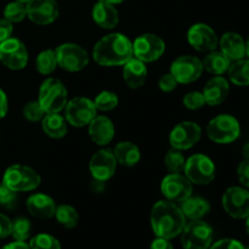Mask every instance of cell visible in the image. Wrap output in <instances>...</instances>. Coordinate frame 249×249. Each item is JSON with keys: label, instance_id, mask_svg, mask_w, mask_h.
I'll use <instances>...</instances> for the list:
<instances>
[{"label": "cell", "instance_id": "6da1fadb", "mask_svg": "<svg viewBox=\"0 0 249 249\" xmlns=\"http://www.w3.org/2000/svg\"><path fill=\"white\" fill-rule=\"evenodd\" d=\"M133 56V43L122 33H111L102 36L92 49V58L102 67L123 66Z\"/></svg>", "mask_w": 249, "mask_h": 249}, {"label": "cell", "instance_id": "7a4b0ae2", "mask_svg": "<svg viewBox=\"0 0 249 249\" xmlns=\"http://www.w3.org/2000/svg\"><path fill=\"white\" fill-rule=\"evenodd\" d=\"M186 218L182 214L180 207L168 199L158 201L151 211V228L157 237L172 238L177 237L184 230Z\"/></svg>", "mask_w": 249, "mask_h": 249}, {"label": "cell", "instance_id": "3957f363", "mask_svg": "<svg viewBox=\"0 0 249 249\" xmlns=\"http://www.w3.org/2000/svg\"><path fill=\"white\" fill-rule=\"evenodd\" d=\"M39 104L45 113H60L68 102V91L65 84L56 78H48L39 89Z\"/></svg>", "mask_w": 249, "mask_h": 249}, {"label": "cell", "instance_id": "277c9868", "mask_svg": "<svg viewBox=\"0 0 249 249\" xmlns=\"http://www.w3.org/2000/svg\"><path fill=\"white\" fill-rule=\"evenodd\" d=\"M41 178L36 170L23 164H14L7 168L2 177V184L15 192L33 191L40 185Z\"/></svg>", "mask_w": 249, "mask_h": 249}, {"label": "cell", "instance_id": "5b68a950", "mask_svg": "<svg viewBox=\"0 0 249 249\" xmlns=\"http://www.w3.org/2000/svg\"><path fill=\"white\" fill-rule=\"evenodd\" d=\"M241 126L230 114H220L212 119L207 126V135L213 142L231 143L240 138Z\"/></svg>", "mask_w": 249, "mask_h": 249}, {"label": "cell", "instance_id": "8992f818", "mask_svg": "<svg viewBox=\"0 0 249 249\" xmlns=\"http://www.w3.org/2000/svg\"><path fill=\"white\" fill-rule=\"evenodd\" d=\"M215 164L206 155L197 153L186 160L184 173L185 177L196 185H209L215 179Z\"/></svg>", "mask_w": 249, "mask_h": 249}, {"label": "cell", "instance_id": "52a82bcc", "mask_svg": "<svg viewBox=\"0 0 249 249\" xmlns=\"http://www.w3.org/2000/svg\"><path fill=\"white\" fill-rule=\"evenodd\" d=\"M181 245L185 249H209L213 241V229L202 220H192L182 230Z\"/></svg>", "mask_w": 249, "mask_h": 249}, {"label": "cell", "instance_id": "ba28073f", "mask_svg": "<svg viewBox=\"0 0 249 249\" xmlns=\"http://www.w3.org/2000/svg\"><path fill=\"white\" fill-rule=\"evenodd\" d=\"M57 66L68 72H79L89 65V53L74 43L61 44L56 48Z\"/></svg>", "mask_w": 249, "mask_h": 249}, {"label": "cell", "instance_id": "9c48e42d", "mask_svg": "<svg viewBox=\"0 0 249 249\" xmlns=\"http://www.w3.org/2000/svg\"><path fill=\"white\" fill-rule=\"evenodd\" d=\"M65 118L68 124L75 128L89 125L97 116V109L92 100L88 97H73L65 107Z\"/></svg>", "mask_w": 249, "mask_h": 249}, {"label": "cell", "instance_id": "30bf717a", "mask_svg": "<svg viewBox=\"0 0 249 249\" xmlns=\"http://www.w3.org/2000/svg\"><path fill=\"white\" fill-rule=\"evenodd\" d=\"M134 57L145 63L155 62L163 56L165 51V43L160 36L153 33H145L139 36L133 43Z\"/></svg>", "mask_w": 249, "mask_h": 249}, {"label": "cell", "instance_id": "8fae6325", "mask_svg": "<svg viewBox=\"0 0 249 249\" xmlns=\"http://www.w3.org/2000/svg\"><path fill=\"white\" fill-rule=\"evenodd\" d=\"M203 70L202 61L192 55L180 56L170 65V73L179 84H190L196 82L201 78Z\"/></svg>", "mask_w": 249, "mask_h": 249}, {"label": "cell", "instance_id": "7c38bea8", "mask_svg": "<svg viewBox=\"0 0 249 249\" xmlns=\"http://www.w3.org/2000/svg\"><path fill=\"white\" fill-rule=\"evenodd\" d=\"M202 136V129L197 123L185 121L177 124L169 134V143L172 148L186 151L194 147Z\"/></svg>", "mask_w": 249, "mask_h": 249}, {"label": "cell", "instance_id": "4fadbf2b", "mask_svg": "<svg viewBox=\"0 0 249 249\" xmlns=\"http://www.w3.org/2000/svg\"><path fill=\"white\" fill-rule=\"evenodd\" d=\"M0 61L12 71L23 70L28 63L26 45L17 38H9L0 44Z\"/></svg>", "mask_w": 249, "mask_h": 249}, {"label": "cell", "instance_id": "5bb4252c", "mask_svg": "<svg viewBox=\"0 0 249 249\" xmlns=\"http://www.w3.org/2000/svg\"><path fill=\"white\" fill-rule=\"evenodd\" d=\"M160 191L165 199L181 203L192 195V184L185 175L180 173H169L160 182Z\"/></svg>", "mask_w": 249, "mask_h": 249}, {"label": "cell", "instance_id": "9a60e30c", "mask_svg": "<svg viewBox=\"0 0 249 249\" xmlns=\"http://www.w3.org/2000/svg\"><path fill=\"white\" fill-rule=\"evenodd\" d=\"M223 207L226 213L235 219H246L249 215V191L233 186L223 195Z\"/></svg>", "mask_w": 249, "mask_h": 249}, {"label": "cell", "instance_id": "2e32d148", "mask_svg": "<svg viewBox=\"0 0 249 249\" xmlns=\"http://www.w3.org/2000/svg\"><path fill=\"white\" fill-rule=\"evenodd\" d=\"M117 160L113 151L109 148H102L91 156L89 162V170L92 179L108 181L112 179L117 169Z\"/></svg>", "mask_w": 249, "mask_h": 249}, {"label": "cell", "instance_id": "e0dca14e", "mask_svg": "<svg viewBox=\"0 0 249 249\" xmlns=\"http://www.w3.org/2000/svg\"><path fill=\"white\" fill-rule=\"evenodd\" d=\"M187 41L199 53H211L219 45L215 31L206 23H196L187 31Z\"/></svg>", "mask_w": 249, "mask_h": 249}, {"label": "cell", "instance_id": "ac0fdd59", "mask_svg": "<svg viewBox=\"0 0 249 249\" xmlns=\"http://www.w3.org/2000/svg\"><path fill=\"white\" fill-rule=\"evenodd\" d=\"M27 16L33 23L48 26L57 19L60 7L56 0H31L26 4Z\"/></svg>", "mask_w": 249, "mask_h": 249}, {"label": "cell", "instance_id": "d6986e66", "mask_svg": "<svg viewBox=\"0 0 249 249\" xmlns=\"http://www.w3.org/2000/svg\"><path fill=\"white\" fill-rule=\"evenodd\" d=\"M89 136L92 142L99 146H107L113 140L116 129L114 124L108 117L106 116H96L89 123Z\"/></svg>", "mask_w": 249, "mask_h": 249}, {"label": "cell", "instance_id": "ffe728a7", "mask_svg": "<svg viewBox=\"0 0 249 249\" xmlns=\"http://www.w3.org/2000/svg\"><path fill=\"white\" fill-rule=\"evenodd\" d=\"M229 92H230V84L228 80L221 75H215L207 82L202 94L206 100V105L218 106L225 101Z\"/></svg>", "mask_w": 249, "mask_h": 249}, {"label": "cell", "instance_id": "44dd1931", "mask_svg": "<svg viewBox=\"0 0 249 249\" xmlns=\"http://www.w3.org/2000/svg\"><path fill=\"white\" fill-rule=\"evenodd\" d=\"M27 211L38 219H51L55 216L56 204L50 196L45 194H34L26 202Z\"/></svg>", "mask_w": 249, "mask_h": 249}, {"label": "cell", "instance_id": "7402d4cb", "mask_svg": "<svg viewBox=\"0 0 249 249\" xmlns=\"http://www.w3.org/2000/svg\"><path fill=\"white\" fill-rule=\"evenodd\" d=\"M123 66V79L130 89H139L145 85L148 74L145 62L133 56Z\"/></svg>", "mask_w": 249, "mask_h": 249}, {"label": "cell", "instance_id": "603a6c76", "mask_svg": "<svg viewBox=\"0 0 249 249\" xmlns=\"http://www.w3.org/2000/svg\"><path fill=\"white\" fill-rule=\"evenodd\" d=\"M221 53H225L231 61H237L245 58L247 55L246 51V41L242 36L235 32H228L223 34L221 39L219 40Z\"/></svg>", "mask_w": 249, "mask_h": 249}, {"label": "cell", "instance_id": "cb8c5ba5", "mask_svg": "<svg viewBox=\"0 0 249 249\" xmlns=\"http://www.w3.org/2000/svg\"><path fill=\"white\" fill-rule=\"evenodd\" d=\"M92 19L104 29H113L119 23V15L114 5L104 1H97L91 11Z\"/></svg>", "mask_w": 249, "mask_h": 249}, {"label": "cell", "instance_id": "d4e9b609", "mask_svg": "<svg viewBox=\"0 0 249 249\" xmlns=\"http://www.w3.org/2000/svg\"><path fill=\"white\" fill-rule=\"evenodd\" d=\"M182 214L190 221L192 220H201L204 215H207L211 209L209 202L207 199L202 198L198 196H190L180 204Z\"/></svg>", "mask_w": 249, "mask_h": 249}, {"label": "cell", "instance_id": "484cf974", "mask_svg": "<svg viewBox=\"0 0 249 249\" xmlns=\"http://www.w3.org/2000/svg\"><path fill=\"white\" fill-rule=\"evenodd\" d=\"M113 153L117 163L124 165V167H134L141 160L140 148L130 141H122V142L117 143Z\"/></svg>", "mask_w": 249, "mask_h": 249}, {"label": "cell", "instance_id": "4316f807", "mask_svg": "<svg viewBox=\"0 0 249 249\" xmlns=\"http://www.w3.org/2000/svg\"><path fill=\"white\" fill-rule=\"evenodd\" d=\"M44 134L51 139H62L67 134V121L60 113H46L41 119Z\"/></svg>", "mask_w": 249, "mask_h": 249}, {"label": "cell", "instance_id": "83f0119b", "mask_svg": "<svg viewBox=\"0 0 249 249\" xmlns=\"http://www.w3.org/2000/svg\"><path fill=\"white\" fill-rule=\"evenodd\" d=\"M202 63H203V68H206L209 73L214 75H221L228 72L231 60L221 51L213 50L207 53Z\"/></svg>", "mask_w": 249, "mask_h": 249}, {"label": "cell", "instance_id": "f1b7e54d", "mask_svg": "<svg viewBox=\"0 0 249 249\" xmlns=\"http://www.w3.org/2000/svg\"><path fill=\"white\" fill-rule=\"evenodd\" d=\"M229 79L238 87L249 85V58H241L233 61L228 70Z\"/></svg>", "mask_w": 249, "mask_h": 249}, {"label": "cell", "instance_id": "f546056e", "mask_svg": "<svg viewBox=\"0 0 249 249\" xmlns=\"http://www.w3.org/2000/svg\"><path fill=\"white\" fill-rule=\"evenodd\" d=\"M56 220L66 229H74L79 221V215L74 207L70 204H61L56 207Z\"/></svg>", "mask_w": 249, "mask_h": 249}, {"label": "cell", "instance_id": "4dcf8cb0", "mask_svg": "<svg viewBox=\"0 0 249 249\" xmlns=\"http://www.w3.org/2000/svg\"><path fill=\"white\" fill-rule=\"evenodd\" d=\"M57 67V60H56L55 50H44L36 56V68L40 74L49 75L53 73V71Z\"/></svg>", "mask_w": 249, "mask_h": 249}, {"label": "cell", "instance_id": "1f68e13d", "mask_svg": "<svg viewBox=\"0 0 249 249\" xmlns=\"http://www.w3.org/2000/svg\"><path fill=\"white\" fill-rule=\"evenodd\" d=\"M94 104L97 111L109 112L118 106L119 99L118 96H117L116 92L109 91V90H105V91H101L96 97H95Z\"/></svg>", "mask_w": 249, "mask_h": 249}, {"label": "cell", "instance_id": "d6a6232c", "mask_svg": "<svg viewBox=\"0 0 249 249\" xmlns=\"http://www.w3.org/2000/svg\"><path fill=\"white\" fill-rule=\"evenodd\" d=\"M185 163H186V158L182 155V151L175 150V148L168 151L164 157V165L169 173L184 172Z\"/></svg>", "mask_w": 249, "mask_h": 249}, {"label": "cell", "instance_id": "836d02e7", "mask_svg": "<svg viewBox=\"0 0 249 249\" xmlns=\"http://www.w3.org/2000/svg\"><path fill=\"white\" fill-rule=\"evenodd\" d=\"M32 224L27 218H17L12 221L11 236L15 241L26 242L31 237Z\"/></svg>", "mask_w": 249, "mask_h": 249}, {"label": "cell", "instance_id": "e575fe53", "mask_svg": "<svg viewBox=\"0 0 249 249\" xmlns=\"http://www.w3.org/2000/svg\"><path fill=\"white\" fill-rule=\"evenodd\" d=\"M31 249H61L60 241L49 233H38L29 241Z\"/></svg>", "mask_w": 249, "mask_h": 249}, {"label": "cell", "instance_id": "d590c367", "mask_svg": "<svg viewBox=\"0 0 249 249\" xmlns=\"http://www.w3.org/2000/svg\"><path fill=\"white\" fill-rule=\"evenodd\" d=\"M27 16L26 4L18 1H12L7 4L4 9V18L11 23H18L23 21Z\"/></svg>", "mask_w": 249, "mask_h": 249}, {"label": "cell", "instance_id": "8d00e7d4", "mask_svg": "<svg viewBox=\"0 0 249 249\" xmlns=\"http://www.w3.org/2000/svg\"><path fill=\"white\" fill-rule=\"evenodd\" d=\"M45 111L43 109L39 101H29L26 106L23 107V116L27 121L29 122H39L45 116Z\"/></svg>", "mask_w": 249, "mask_h": 249}, {"label": "cell", "instance_id": "74e56055", "mask_svg": "<svg viewBox=\"0 0 249 249\" xmlns=\"http://www.w3.org/2000/svg\"><path fill=\"white\" fill-rule=\"evenodd\" d=\"M184 102L185 107L191 111H196V109L202 108V107L206 105V100H204L203 94L201 91H190L187 92L184 96Z\"/></svg>", "mask_w": 249, "mask_h": 249}, {"label": "cell", "instance_id": "f35d334b", "mask_svg": "<svg viewBox=\"0 0 249 249\" xmlns=\"http://www.w3.org/2000/svg\"><path fill=\"white\" fill-rule=\"evenodd\" d=\"M17 192L12 191L5 184H0V206L6 209H12L17 203Z\"/></svg>", "mask_w": 249, "mask_h": 249}, {"label": "cell", "instance_id": "ab89813d", "mask_svg": "<svg viewBox=\"0 0 249 249\" xmlns=\"http://www.w3.org/2000/svg\"><path fill=\"white\" fill-rule=\"evenodd\" d=\"M178 84H179V83L177 82V79L173 77L170 72L163 74L162 77L160 78V80H158V87H160V89L162 90L163 92L173 91V90L177 89Z\"/></svg>", "mask_w": 249, "mask_h": 249}, {"label": "cell", "instance_id": "60d3db41", "mask_svg": "<svg viewBox=\"0 0 249 249\" xmlns=\"http://www.w3.org/2000/svg\"><path fill=\"white\" fill-rule=\"evenodd\" d=\"M237 178L238 181L242 184V186H245L246 189H249V160H245L238 164Z\"/></svg>", "mask_w": 249, "mask_h": 249}, {"label": "cell", "instance_id": "b9f144b4", "mask_svg": "<svg viewBox=\"0 0 249 249\" xmlns=\"http://www.w3.org/2000/svg\"><path fill=\"white\" fill-rule=\"evenodd\" d=\"M209 249H246L243 245L238 241L232 240V238H224V240L218 241L214 245H212Z\"/></svg>", "mask_w": 249, "mask_h": 249}, {"label": "cell", "instance_id": "7bdbcfd3", "mask_svg": "<svg viewBox=\"0 0 249 249\" xmlns=\"http://www.w3.org/2000/svg\"><path fill=\"white\" fill-rule=\"evenodd\" d=\"M12 32H14V27L11 22L5 18H0V44L11 38Z\"/></svg>", "mask_w": 249, "mask_h": 249}, {"label": "cell", "instance_id": "ee69618b", "mask_svg": "<svg viewBox=\"0 0 249 249\" xmlns=\"http://www.w3.org/2000/svg\"><path fill=\"white\" fill-rule=\"evenodd\" d=\"M12 221L5 214L0 213V240L11 236Z\"/></svg>", "mask_w": 249, "mask_h": 249}, {"label": "cell", "instance_id": "f6af8a7d", "mask_svg": "<svg viewBox=\"0 0 249 249\" xmlns=\"http://www.w3.org/2000/svg\"><path fill=\"white\" fill-rule=\"evenodd\" d=\"M150 249H174V247H173L170 241L167 240V238L157 237L156 240L152 241Z\"/></svg>", "mask_w": 249, "mask_h": 249}, {"label": "cell", "instance_id": "bcb514c9", "mask_svg": "<svg viewBox=\"0 0 249 249\" xmlns=\"http://www.w3.org/2000/svg\"><path fill=\"white\" fill-rule=\"evenodd\" d=\"M9 109V101H7V96L2 89H0V119L4 118Z\"/></svg>", "mask_w": 249, "mask_h": 249}, {"label": "cell", "instance_id": "7dc6e473", "mask_svg": "<svg viewBox=\"0 0 249 249\" xmlns=\"http://www.w3.org/2000/svg\"><path fill=\"white\" fill-rule=\"evenodd\" d=\"M91 190L96 194H101L106 190V181H101V180L92 179L91 181Z\"/></svg>", "mask_w": 249, "mask_h": 249}, {"label": "cell", "instance_id": "c3c4849f", "mask_svg": "<svg viewBox=\"0 0 249 249\" xmlns=\"http://www.w3.org/2000/svg\"><path fill=\"white\" fill-rule=\"evenodd\" d=\"M1 249H31L29 245L26 242H19V241H15V242L9 243V245L4 246Z\"/></svg>", "mask_w": 249, "mask_h": 249}, {"label": "cell", "instance_id": "681fc988", "mask_svg": "<svg viewBox=\"0 0 249 249\" xmlns=\"http://www.w3.org/2000/svg\"><path fill=\"white\" fill-rule=\"evenodd\" d=\"M242 155H243V157H245V160H249V142L246 143V145L243 146Z\"/></svg>", "mask_w": 249, "mask_h": 249}, {"label": "cell", "instance_id": "f907efd6", "mask_svg": "<svg viewBox=\"0 0 249 249\" xmlns=\"http://www.w3.org/2000/svg\"><path fill=\"white\" fill-rule=\"evenodd\" d=\"M99 1H104V2H107V4L117 5V4H122V2H124L125 0H99Z\"/></svg>", "mask_w": 249, "mask_h": 249}, {"label": "cell", "instance_id": "816d5d0a", "mask_svg": "<svg viewBox=\"0 0 249 249\" xmlns=\"http://www.w3.org/2000/svg\"><path fill=\"white\" fill-rule=\"evenodd\" d=\"M246 231H247V233L249 236V215L246 218Z\"/></svg>", "mask_w": 249, "mask_h": 249}, {"label": "cell", "instance_id": "f5cc1de1", "mask_svg": "<svg viewBox=\"0 0 249 249\" xmlns=\"http://www.w3.org/2000/svg\"><path fill=\"white\" fill-rule=\"evenodd\" d=\"M246 51H247V56L249 57V36H248L247 43H246Z\"/></svg>", "mask_w": 249, "mask_h": 249}, {"label": "cell", "instance_id": "db71d44e", "mask_svg": "<svg viewBox=\"0 0 249 249\" xmlns=\"http://www.w3.org/2000/svg\"><path fill=\"white\" fill-rule=\"evenodd\" d=\"M15 1H18V2H22V4H28L31 0H15Z\"/></svg>", "mask_w": 249, "mask_h": 249}, {"label": "cell", "instance_id": "11a10c76", "mask_svg": "<svg viewBox=\"0 0 249 249\" xmlns=\"http://www.w3.org/2000/svg\"><path fill=\"white\" fill-rule=\"evenodd\" d=\"M246 249H249V247H247V248H246Z\"/></svg>", "mask_w": 249, "mask_h": 249}]
</instances>
